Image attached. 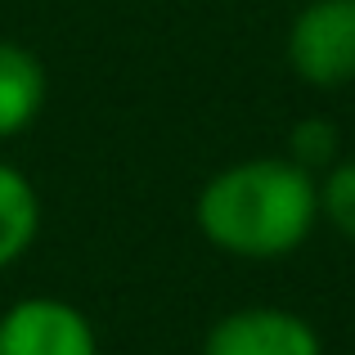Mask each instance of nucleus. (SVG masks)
I'll return each instance as SVG.
<instances>
[{"instance_id": "1", "label": "nucleus", "mask_w": 355, "mask_h": 355, "mask_svg": "<svg viewBox=\"0 0 355 355\" xmlns=\"http://www.w3.org/2000/svg\"><path fill=\"white\" fill-rule=\"evenodd\" d=\"M193 225L239 261L293 257L320 225V180L288 157H243L202 180Z\"/></svg>"}, {"instance_id": "2", "label": "nucleus", "mask_w": 355, "mask_h": 355, "mask_svg": "<svg viewBox=\"0 0 355 355\" xmlns=\"http://www.w3.org/2000/svg\"><path fill=\"white\" fill-rule=\"evenodd\" d=\"M288 63L315 90L355 81V0H306L288 27Z\"/></svg>"}, {"instance_id": "3", "label": "nucleus", "mask_w": 355, "mask_h": 355, "mask_svg": "<svg viewBox=\"0 0 355 355\" xmlns=\"http://www.w3.org/2000/svg\"><path fill=\"white\" fill-rule=\"evenodd\" d=\"M0 355H99V338L63 297H23L0 311Z\"/></svg>"}, {"instance_id": "4", "label": "nucleus", "mask_w": 355, "mask_h": 355, "mask_svg": "<svg viewBox=\"0 0 355 355\" xmlns=\"http://www.w3.org/2000/svg\"><path fill=\"white\" fill-rule=\"evenodd\" d=\"M202 355H324V338L297 311L243 306V311L220 315L207 329Z\"/></svg>"}, {"instance_id": "5", "label": "nucleus", "mask_w": 355, "mask_h": 355, "mask_svg": "<svg viewBox=\"0 0 355 355\" xmlns=\"http://www.w3.org/2000/svg\"><path fill=\"white\" fill-rule=\"evenodd\" d=\"M50 95V81L45 68L27 45L0 41V144L18 139L45 108Z\"/></svg>"}, {"instance_id": "6", "label": "nucleus", "mask_w": 355, "mask_h": 355, "mask_svg": "<svg viewBox=\"0 0 355 355\" xmlns=\"http://www.w3.org/2000/svg\"><path fill=\"white\" fill-rule=\"evenodd\" d=\"M41 234V198L14 162H0V270L23 261Z\"/></svg>"}, {"instance_id": "7", "label": "nucleus", "mask_w": 355, "mask_h": 355, "mask_svg": "<svg viewBox=\"0 0 355 355\" xmlns=\"http://www.w3.org/2000/svg\"><path fill=\"white\" fill-rule=\"evenodd\" d=\"M284 157H288V162H297L302 171H311L315 180H320V175L342 157L338 126H333L329 117H302L293 126V135H288V153Z\"/></svg>"}, {"instance_id": "8", "label": "nucleus", "mask_w": 355, "mask_h": 355, "mask_svg": "<svg viewBox=\"0 0 355 355\" xmlns=\"http://www.w3.org/2000/svg\"><path fill=\"white\" fill-rule=\"evenodd\" d=\"M320 220H329L333 234L355 243V157H338L320 175Z\"/></svg>"}]
</instances>
